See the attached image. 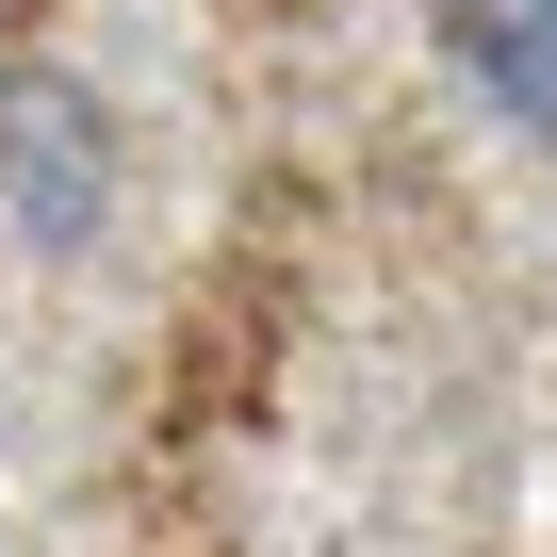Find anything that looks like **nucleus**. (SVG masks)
I'll return each mask as SVG.
<instances>
[{
  "instance_id": "obj_1",
  "label": "nucleus",
  "mask_w": 557,
  "mask_h": 557,
  "mask_svg": "<svg viewBox=\"0 0 557 557\" xmlns=\"http://www.w3.org/2000/svg\"><path fill=\"white\" fill-rule=\"evenodd\" d=\"M0 197H17L34 246H83V230H99V197H115V132H99V99H83L66 66L0 83Z\"/></svg>"
},
{
  "instance_id": "obj_2",
  "label": "nucleus",
  "mask_w": 557,
  "mask_h": 557,
  "mask_svg": "<svg viewBox=\"0 0 557 557\" xmlns=\"http://www.w3.org/2000/svg\"><path fill=\"white\" fill-rule=\"evenodd\" d=\"M426 34L459 50V83H475L524 148H557V0H426Z\"/></svg>"
}]
</instances>
